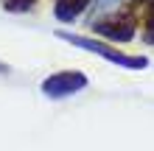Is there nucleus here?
Listing matches in <instances>:
<instances>
[{
  "label": "nucleus",
  "mask_w": 154,
  "mask_h": 151,
  "mask_svg": "<svg viewBox=\"0 0 154 151\" xmlns=\"http://www.w3.org/2000/svg\"><path fill=\"white\" fill-rule=\"evenodd\" d=\"M37 0H6V11H28Z\"/></svg>",
  "instance_id": "nucleus-5"
},
{
  "label": "nucleus",
  "mask_w": 154,
  "mask_h": 151,
  "mask_svg": "<svg viewBox=\"0 0 154 151\" xmlns=\"http://www.w3.org/2000/svg\"><path fill=\"white\" fill-rule=\"evenodd\" d=\"M137 3H143V0H137Z\"/></svg>",
  "instance_id": "nucleus-7"
},
{
  "label": "nucleus",
  "mask_w": 154,
  "mask_h": 151,
  "mask_svg": "<svg viewBox=\"0 0 154 151\" xmlns=\"http://www.w3.org/2000/svg\"><path fill=\"white\" fill-rule=\"evenodd\" d=\"M146 42L154 45V0H151V8H149V28H146Z\"/></svg>",
  "instance_id": "nucleus-6"
},
{
  "label": "nucleus",
  "mask_w": 154,
  "mask_h": 151,
  "mask_svg": "<svg viewBox=\"0 0 154 151\" xmlns=\"http://www.w3.org/2000/svg\"><path fill=\"white\" fill-rule=\"evenodd\" d=\"M56 37L67 39V42H73V45L84 48V50H90V53H98V56L109 59V62H115V65H121V67H146V65H149V59H146V56H126V53L115 50V48H106V45H101V42H95V39H87V37L62 34V31H56Z\"/></svg>",
  "instance_id": "nucleus-1"
},
{
  "label": "nucleus",
  "mask_w": 154,
  "mask_h": 151,
  "mask_svg": "<svg viewBox=\"0 0 154 151\" xmlns=\"http://www.w3.org/2000/svg\"><path fill=\"white\" fill-rule=\"evenodd\" d=\"M87 3H90V0H56L53 14H56L59 20H73V17H79L87 8Z\"/></svg>",
  "instance_id": "nucleus-4"
},
{
  "label": "nucleus",
  "mask_w": 154,
  "mask_h": 151,
  "mask_svg": "<svg viewBox=\"0 0 154 151\" xmlns=\"http://www.w3.org/2000/svg\"><path fill=\"white\" fill-rule=\"evenodd\" d=\"M95 34L98 37H106V39H115V42H129L134 37V28H132V20H101L95 23Z\"/></svg>",
  "instance_id": "nucleus-3"
},
{
  "label": "nucleus",
  "mask_w": 154,
  "mask_h": 151,
  "mask_svg": "<svg viewBox=\"0 0 154 151\" xmlns=\"http://www.w3.org/2000/svg\"><path fill=\"white\" fill-rule=\"evenodd\" d=\"M81 87H87V76L76 73V70H62V73H53L42 81V92L48 98H67V95L79 92Z\"/></svg>",
  "instance_id": "nucleus-2"
}]
</instances>
